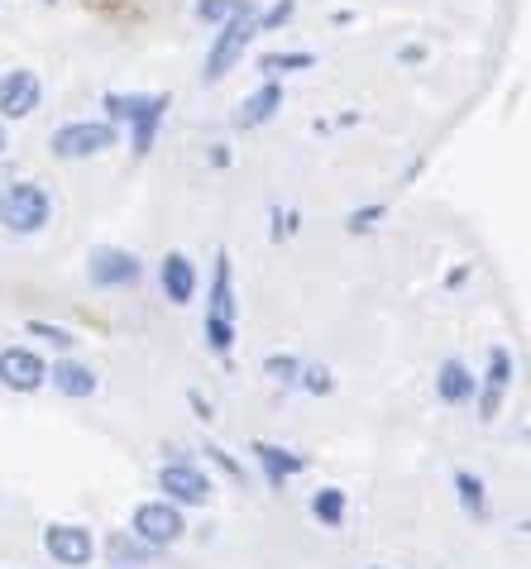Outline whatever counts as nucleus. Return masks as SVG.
Listing matches in <instances>:
<instances>
[{
  "mask_svg": "<svg viewBox=\"0 0 531 569\" xmlns=\"http://www.w3.org/2000/svg\"><path fill=\"white\" fill-rule=\"evenodd\" d=\"M53 216V201L39 182H10L0 192V226L14 230V234H39Z\"/></svg>",
  "mask_w": 531,
  "mask_h": 569,
  "instance_id": "1",
  "label": "nucleus"
},
{
  "mask_svg": "<svg viewBox=\"0 0 531 569\" xmlns=\"http://www.w3.org/2000/svg\"><path fill=\"white\" fill-rule=\"evenodd\" d=\"M49 149H53V158H62V163L97 158L106 149H116V124L111 120H72V124H62V130H53Z\"/></svg>",
  "mask_w": 531,
  "mask_h": 569,
  "instance_id": "2",
  "label": "nucleus"
},
{
  "mask_svg": "<svg viewBox=\"0 0 531 569\" xmlns=\"http://www.w3.org/2000/svg\"><path fill=\"white\" fill-rule=\"evenodd\" d=\"M254 34H259V29H254V10L226 20L221 34H216V43H211V53H207V68H201V77H207V82H221V77L244 58V49H249V39H254Z\"/></svg>",
  "mask_w": 531,
  "mask_h": 569,
  "instance_id": "3",
  "label": "nucleus"
},
{
  "mask_svg": "<svg viewBox=\"0 0 531 569\" xmlns=\"http://www.w3.org/2000/svg\"><path fill=\"white\" fill-rule=\"evenodd\" d=\"M182 531H187L182 508H173L168 498H159V502H139V508H134V527H130V536H139V541L153 546V550H168L173 541H182Z\"/></svg>",
  "mask_w": 531,
  "mask_h": 569,
  "instance_id": "4",
  "label": "nucleus"
},
{
  "mask_svg": "<svg viewBox=\"0 0 531 569\" xmlns=\"http://www.w3.org/2000/svg\"><path fill=\"white\" fill-rule=\"evenodd\" d=\"M87 273H91V282H97V288H134L144 268H139V259L130 254V249L101 244V249H91Z\"/></svg>",
  "mask_w": 531,
  "mask_h": 569,
  "instance_id": "5",
  "label": "nucleus"
},
{
  "mask_svg": "<svg viewBox=\"0 0 531 569\" xmlns=\"http://www.w3.org/2000/svg\"><path fill=\"white\" fill-rule=\"evenodd\" d=\"M159 483H163V493H168L173 508H207L211 493H216L207 473L192 469V465H163L159 469Z\"/></svg>",
  "mask_w": 531,
  "mask_h": 569,
  "instance_id": "6",
  "label": "nucleus"
},
{
  "mask_svg": "<svg viewBox=\"0 0 531 569\" xmlns=\"http://www.w3.org/2000/svg\"><path fill=\"white\" fill-rule=\"evenodd\" d=\"M0 383L10 392H39L49 383V363L24 345H10V350H0Z\"/></svg>",
  "mask_w": 531,
  "mask_h": 569,
  "instance_id": "7",
  "label": "nucleus"
},
{
  "mask_svg": "<svg viewBox=\"0 0 531 569\" xmlns=\"http://www.w3.org/2000/svg\"><path fill=\"white\" fill-rule=\"evenodd\" d=\"M43 550H49L58 565L82 569V565H91V556H97V541H91L87 527H72V521H53V527L43 531Z\"/></svg>",
  "mask_w": 531,
  "mask_h": 569,
  "instance_id": "8",
  "label": "nucleus"
},
{
  "mask_svg": "<svg viewBox=\"0 0 531 569\" xmlns=\"http://www.w3.org/2000/svg\"><path fill=\"white\" fill-rule=\"evenodd\" d=\"M39 97H43V87H39V77L29 72V68H14V72L0 77V116H6V120L34 116Z\"/></svg>",
  "mask_w": 531,
  "mask_h": 569,
  "instance_id": "9",
  "label": "nucleus"
},
{
  "mask_svg": "<svg viewBox=\"0 0 531 569\" xmlns=\"http://www.w3.org/2000/svg\"><path fill=\"white\" fill-rule=\"evenodd\" d=\"M508 383H512V355L508 350H489V373H483V392H479V421L498 417Z\"/></svg>",
  "mask_w": 531,
  "mask_h": 569,
  "instance_id": "10",
  "label": "nucleus"
},
{
  "mask_svg": "<svg viewBox=\"0 0 531 569\" xmlns=\"http://www.w3.org/2000/svg\"><path fill=\"white\" fill-rule=\"evenodd\" d=\"M254 460L263 469V479H269V488H283L288 479H297V473L307 469L302 455H292L283 446H269V440H254Z\"/></svg>",
  "mask_w": 531,
  "mask_h": 569,
  "instance_id": "11",
  "label": "nucleus"
},
{
  "mask_svg": "<svg viewBox=\"0 0 531 569\" xmlns=\"http://www.w3.org/2000/svg\"><path fill=\"white\" fill-rule=\"evenodd\" d=\"M230 278H236V268H230V254L221 249L216 254V273H211V292H207V316L236 326V288H230Z\"/></svg>",
  "mask_w": 531,
  "mask_h": 569,
  "instance_id": "12",
  "label": "nucleus"
},
{
  "mask_svg": "<svg viewBox=\"0 0 531 569\" xmlns=\"http://www.w3.org/2000/svg\"><path fill=\"white\" fill-rule=\"evenodd\" d=\"M159 282H163L168 302H173V307H187V302L197 297V268H192V259L173 249V254L163 259V268H159Z\"/></svg>",
  "mask_w": 531,
  "mask_h": 569,
  "instance_id": "13",
  "label": "nucleus"
},
{
  "mask_svg": "<svg viewBox=\"0 0 531 569\" xmlns=\"http://www.w3.org/2000/svg\"><path fill=\"white\" fill-rule=\"evenodd\" d=\"M278 110H283V87H278V82H263L254 97H244V101H240L236 124H240V130H259V124H269Z\"/></svg>",
  "mask_w": 531,
  "mask_h": 569,
  "instance_id": "14",
  "label": "nucleus"
},
{
  "mask_svg": "<svg viewBox=\"0 0 531 569\" xmlns=\"http://www.w3.org/2000/svg\"><path fill=\"white\" fill-rule=\"evenodd\" d=\"M49 378H53V388L62 392V398H91V392H97V373L77 359H58Z\"/></svg>",
  "mask_w": 531,
  "mask_h": 569,
  "instance_id": "15",
  "label": "nucleus"
},
{
  "mask_svg": "<svg viewBox=\"0 0 531 569\" xmlns=\"http://www.w3.org/2000/svg\"><path fill=\"white\" fill-rule=\"evenodd\" d=\"M435 392H441V402H450V407L470 402L474 398V373L464 369L460 359H445L441 373H435Z\"/></svg>",
  "mask_w": 531,
  "mask_h": 569,
  "instance_id": "16",
  "label": "nucleus"
},
{
  "mask_svg": "<svg viewBox=\"0 0 531 569\" xmlns=\"http://www.w3.org/2000/svg\"><path fill=\"white\" fill-rule=\"evenodd\" d=\"M168 116V97H149L144 110L130 120V130H134V153H149L153 149V134H159V124Z\"/></svg>",
  "mask_w": 531,
  "mask_h": 569,
  "instance_id": "17",
  "label": "nucleus"
},
{
  "mask_svg": "<svg viewBox=\"0 0 531 569\" xmlns=\"http://www.w3.org/2000/svg\"><path fill=\"white\" fill-rule=\"evenodd\" d=\"M455 493H460V508L470 512L474 521H489V493H483V479L470 469H455Z\"/></svg>",
  "mask_w": 531,
  "mask_h": 569,
  "instance_id": "18",
  "label": "nucleus"
},
{
  "mask_svg": "<svg viewBox=\"0 0 531 569\" xmlns=\"http://www.w3.org/2000/svg\"><path fill=\"white\" fill-rule=\"evenodd\" d=\"M106 550H111V565H116V569H124V565H149L153 556H159L153 546H144L139 536H124V531H116Z\"/></svg>",
  "mask_w": 531,
  "mask_h": 569,
  "instance_id": "19",
  "label": "nucleus"
},
{
  "mask_svg": "<svg viewBox=\"0 0 531 569\" xmlns=\"http://www.w3.org/2000/svg\"><path fill=\"white\" fill-rule=\"evenodd\" d=\"M311 517H317L321 527H340V521H345V493H340V488H321V493L311 498Z\"/></svg>",
  "mask_w": 531,
  "mask_h": 569,
  "instance_id": "20",
  "label": "nucleus"
},
{
  "mask_svg": "<svg viewBox=\"0 0 531 569\" xmlns=\"http://www.w3.org/2000/svg\"><path fill=\"white\" fill-rule=\"evenodd\" d=\"M249 10H254V0H197V20H207V24H226Z\"/></svg>",
  "mask_w": 531,
  "mask_h": 569,
  "instance_id": "21",
  "label": "nucleus"
},
{
  "mask_svg": "<svg viewBox=\"0 0 531 569\" xmlns=\"http://www.w3.org/2000/svg\"><path fill=\"white\" fill-rule=\"evenodd\" d=\"M307 68H317V53H263L259 58V72H307Z\"/></svg>",
  "mask_w": 531,
  "mask_h": 569,
  "instance_id": "22",
  "label": "nucleus"
},
{
  "mask_svg": "<svg viewBox=\"0 0 531 569\" xmlns=\"http://www.w3.org/2000/svg\"><path fill=\"white\" fill-rule=\"evenodd\" d=\"M292 14H297V0H278V6H269L263 14H254V29H259V34H269V29H283Z\"/></svg>",
  "mask_w": 531,
  "mask_h": 569,
  "instance_id": "23",
  "label": "nucleus"
},
{
  "mask_svg": "<svg viewBox=\"0 0 531 569\" xmlns=\"http://www.w3.org/2000/svg\"><path fill=\"white\" fill-rule=\"evenodd\" d=\"M263 373H269L273 383H297V373H302V363H297L292 355H269V359H263Z\"/></svg>",
  "mask_w": 531,
  "mask_h": 569,
  "instance_id": "24",
  "label": "nucleus"
},
{
  "mask_svg": "<svg viewBox=\"0 0 531 569\" xmlns=\"http://www.w3.org/2000/svg\"><path fill=\"white\" fill-rule=\"evenodd\" d=\"M297 383H302L307 392H317V398H325V392L335 388V378H331V369H325V363H311V369L297 373Z\"/></svg>",
  "mask_w": 531,
  "mask_h": 569,
  "instance_id": "25",
  "label": "nucleus"
},
{
  "mask_svg": "<svg viewBox=\"0 0 531 569\" xmlns=\"http://www.w3.org/2000/svg\"><path fill=\"white\" fill-rule=\"evenodd\" d=\"M24 330H29V336H39V340H49L53 350H72V345H77V340H72V330H62V326H49V321H29Z\"/></svg>",
  "mask_w": 531,
  "mask_h": 569,
  "instance_id": "26",
  "label": "nucleus"
},
{
  "mask_svg": "<svg viewBox=\"0 0 531 569\" xmlns=\"http://www.w3.org/2000/svg\"><path fill=\"white\" fill-rule=\"evenodd\" d=\"M379 216H388V207H364V211H350V220H345V226L359 234V230H369V226H373V220H379Z\"/></svg>",
  "mask_w": 531,
  "mask_h": 569,
  "instance_id": "27",
  "label": "nucleus"
},
{
  "mask_svg": "<svg viewBox=\"0 0 531 569\" xmlns=\"http://www.w3.org/2000/svg\"><path fill=\"white\" fill-rule=\"evenodd\" d=\"M207 455H211V460H216V465H221V469L230 473V479H244V469H240L236 460H230V455H226L221 446H207Z\"/></svg>",
  "mask_w": 531,
  "mask_h": 569,
  "instance_id": "28",
  "label": "nucleus"
},
{
  "mask_svg": "<svg viewBox=\"0 0 531 569\" xmlns=\"http://www.w3.org/2000/svg\"><path fill=\"white\" fill-rule=\"evenodd\" d=\"M10 149V139H6V124H0V153H6Z\"/></svg>",
  "mask_w": 531,
  "mask_h": 569,
  "instance_id": "29",
  "label": "nucleus"
}]
</instances>
